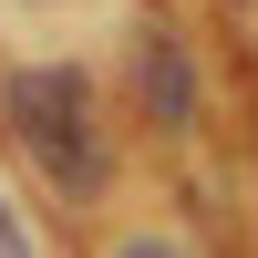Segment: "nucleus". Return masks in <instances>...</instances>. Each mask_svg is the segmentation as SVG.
<instances>
[{
	"label": "nucleus",
	"mask_w": 258,
	"mask_h": 258,
	"mask_svg": "<svg viewBox=\"0 0 258 258\" xmlns=\"http://www.w3.org/2000/svg\"><path fill=\"white\" fill-rule=\"evenodd\" d=\"M114 258H186V248H176V238H155V227H145V238H124Z\"/></svg>",
	"instance_id": "7ed1b4c3"
},
{
	"label": "nucleus",
	"mask_w": 258,
	"mask_h": 258,
	"mask_svg": "<svg viewBox=\"0 0 258 258\" xmlns=\"http://www.w3.org/2000/svg\"><path fill=\"white\" fill-rule=\"evenodd\" d=\"M0 258H31V238L11 227V197H0Z\"/></svg>",
	"instance_id": "20e7f679"
},
{
	"label": "nucleus",
	"mask_w": 258,
	"mask_h": 258,
	"mask_svg": "<svg viewBox=\"0 0 258 258\" xmlns=\"http://www.w3.org/2000/svg\"><path fill=\"white\" fill-rule=\"evenodd\" d=\"M135 103H145L155 135H186V124H197V62H186V41L165 31V21L135 31Z\"/></svg>",
	"instance_id": "f03ea898"
},
{
	"label": "nucleus",
	"mask_w": 258,
	"mask_h": 258,
	"mask_svg": "<svg viewBox=\"0 0 258 258\" xmlns=\"http://www.w3.org/2000/svg\"><path fill=\"white\" fill-rule=\"evenodd\" d=\"M0 135L31 155V176L62 207H103L114 197V135H103L93 83L73 62H11L0 73Z\"/></svg>",
	"instance_id": "f257e3e1"
}]
</instances>
